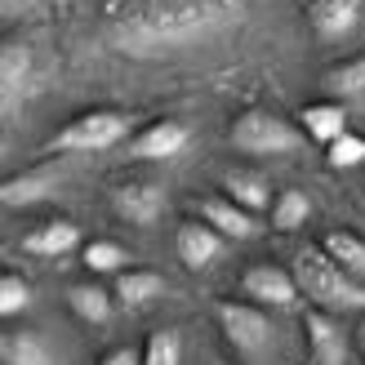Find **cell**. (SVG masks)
<instances>
[{
	"label": "cell",
	"instance_id": "1",
	"mask_svg": "<svg viewBox=\"0 0 365 365\" xmlns=\"http://www.w3.org/2000/svg\"><path fill=\"white\" fill-rule=\"evenodd\" d=\"M223 9L210 5V0H178V5L165 9H148V14H134L125 23L112 27V45L120 53H170L182 49L210 36L218 23H223Z\"/></svg>",
	"mask_w": 365,
	"mask_h": 365
},
{
	"label": "cell",
	"instance_id": "2",
	"mask_svg": "<svg viewBox=\"0 0 365 365\" xmlns=\"http://www.w3.org/2000/svg\"><path fill=\"white\" fill-rule=\"evenodd\" d=\"M294 281H299V294L321 312H365V285L352 281L321 245L303 250L294 259Z\"/></svg>",
	"mask_w": 365,
	"mask_h": 365
},
{
	"label": "cell",
	"instance_id": "3",
	"mask_svg": "<svg viewBox=\"0 0 365 365\" xmlns=\"http://www.w3.org/2000/svg\"><path fill=\"white\" fill-rule=\"evenodd\" d=\"M303 138L307 134L294 120H285L277 112H263V107L241 112L232 120V130H227V143L236 152H245V156H289V152L303 148Z\"/></svg>",
	"mask_w": 365,
	"mask_h": 365
},
{
	"label": "cell",
	"instance_id": "4",
	"mask_svg": "<svg viewBox=\"0 0 365 365\" xmlns=\"http://www.w3.org/2000/svg\"><path fill=\"white\" fill-rule=\"evenodd\" d=\"M130 138V116L112 112V107H94L76 120H67L58 134L49 138V152H107Z\"/></svg>",
	"mask_w": 365,
	"mask_h": 365
},
{
	"label": "cell",
	"instance_id": "5",
	"mask_svg": "<svg viewBox=\"0 0 365 365\" xmlns=\"http://www.w3.org/2000/svg\"><path fill=\"white\" fill-rule=\"evenodd\" d=\"M218 325H223V339L241 356H250V361H263L272 352V343H277L272 317H267V307H259V303H232V299L218 303Z\"/></svg>",
	"mask_w": 365,
	"mask_h": 365
},
{
	"label": "cell",
	"instance_id": "6",
	"mask_svg": "<svg viewBox=\"0 0 365 365\" xmlns=\"http://www.w3.org/2000/svg\"><path fill=\"white\" fill-rule=\"evenodd\" d=\"M170 196L156 178H130V182H116L112 187V210L134 227H152L160 214H165Z\"/></svg>",
	"mask_w": 365,
	"mask_h": 365
},
{
	"label": "cell",
	"instance_id": "7",
	"mask_svg": "<svg viewBox=\"0 0 365 365\" xmlns=\"http://www.w3.org/2000/svg\"><path fill=\"white\" fill-rule=\"evenodd\" d=\"M241 289H245V299L250 303H259V307H294L299 303V281H294V272H285L277 263H254L245 277H241Z\"/></svg>",
	"mask_w": 365,
	"mask_h": 365
},
{
	"label": "cell",
	"instance_id": "8",
	"mask_svg": "<svg viewBox=\"0 0 365 365\" xmlns=\"http://www.w3.org/2000/svg\"><path fill=\"white\" fill-rule=\"evenodd\" d=\"M200 223H210L223 241H254L263 227H259V214H250L241 210L236 200L227 196H210V200H200Z\"/></svg>",
	"mask_w": 365,
	"mask_h": 365
},
{
	"label": "cell",
	"instance_id": "9",
	"mask_svg": "<svg viewBox=\"0 0 365 365\" xmlns=\"http://www.w3.org/2000/svg\"><path fill=\"white\" fill-rule=\"evenodd\" d=\"M192 143V130L182 120H152L143 134L130 138V156L134 160H170Z\"/></svg>",
	"mask_w": 365,
	"mask_h": 365
},
{
	"label": "cell",
	"instance_id": "10",
	"mask_svg": "<svg viewBox=\"0 0 365 365\" xmlns=\"http://www.w3.org/2000/svg\"><path fill=\"white\" fill-rule=\"evenodd\" d=\"M174 250H178V263L187 267V272H205V267L218 263V254H223V236H218L210 223L192 218V223H182V227H178Z\"/></svg>",
	"mask_w": 365,
	"mask_h": 365
},
{
	"label": "cell",
	"instance_id": "11",
	"mask_svg": "<svg viewBox=\"0 0 365 365\" xmlns=\"http://www.w3.org/2000/svg\"><path fill=\"white\" fill-rule=\"evenodd\" d=\"M365 14V0H312L307 5V23L321 41H343V36H352L356 23Z\"/></svg>",
	"mask_w": 365,
	"mask_h": 365
},
{
	"label": "cell",
	"instance_id": "12",
	"mask_svg": "<svg viewBox=\"0 0 365 365\" xmlns=\"http://www.w3.org/2000/svg\"><path fill=\"white\" fill-rule=\"evenodd\" d=\"M76 245H81V227L71 218H49V223L23 236V254H36V259H63Z\"/></svg>",
	"mask_w": 365,
	"mask_h": 365
},
{
	"label": "cell",
	"instance_id": "13",
	"mask_svg": "<svg viewBox=\"0 0 365 365\" xmlns=\"http://www.w3.org/2000/svg\"><path fill=\"white\" fill-rule=\"evenodd\" d=\"M299 130L307 134V138H317V143H325L330 148L334 138H343L348 134V107L343 103H307L303 112H299Z\"/></svg>",
	"mask_w": 365,
	"mask_h": 365
},
{
	"label": "cell",
	"instance_id": "14",
	"mask_svg": "<svg viewBox=\"0 0 365 365\" xmlns=\"http://www.w3.org/2000/svg\"><path fill=\"white\" fill-rule=\"evenodd\" d=\"M223 192H227V200H236V205L250 210V214L277 205V200H272V182L259 170H227L223 174Z\"/></svg>",
	"mask_w": 365,
	"mask_h": 365
},
{
	"label": "cell",
	"instance_id": "15",
	"mask_svg": "<svg viewBox=\"0 0 365 365\" xmlns=\"http://www.w3.org/2000/svg\"><path fill=\"white\" fill-rule=\"evenodd\" d=\"M0 352H5V365H58V352L41 330H9Z\"/></svg>",
	"mask_w": 365,
	"mask_h": 365
},
{
	"label": "cell",
	"instance_id": "16",
	"mask_svg": "<svg viewBox=\"0 0 365 365\" xmlns=\"http://www.w3.org/2000/svg\"><path fill=\"white\" fill-rule=\"evenodd\" d=\"M165 289H170L165 277H160V272H148V267H130V272L116 277V299L125 307H152Z\"/></svg>",
	"mask_w": 365,
	"mask_h": 365
},
{
	"label": "cell",
	"instance_id": "17",
	"mask_svg": "<svg viewBox=\"0 0 365 365\" xmlns=\"http://www.w3.org/2000/svg\"><path fill=\"white\" fill-rule=\"evenodd\" d=\"M31 81V49L23 41H5L0 49V85H5V112H14L18 89H27Z\"/></svg>",
	"mask_w": 365,
	"mask_h": 365
},
{
	"label": "cell",
	"instance_id": "18",
	"mask_svg": "<svg viewBox=\"0 0 365 365\" xmlns=\"http://www.w3.org/2000/svg\"><path fill=\"white\" fill-rule=\"evenodd\" d=\"M53 187H58V174H53V170H27L18 178H5L0 200H5L9 210H18V205H36V200H45Z\"/></svg>",
	"mask_w": 365,
	"mask_h": 365
},
{
	"label": "cell",
	"instance_id": "19",
	"mask_svg": "<svg viewBox=\"0 0 365 365\" xmlns=\"http://www.w3.org/2000/svg\"><path fill=\"white\" fill-rule=\"evenodd\" d=\"M321 250L330 254V259L348 272L352 281L365 285V241H361L356 232H325V236H321Z\"/></svg>",
	"mask_w": 365,
	"mask_h": 365
},
{
	"label": "cell",
	"instance_id": "20",
	"mask_svg": "<svg viewBox=\"0 0 365 365\" xmlns=\"http://www.w3.org/2000/svg\"><path fill=\"white\" fill-rule=\"evenodd\" d=\"M303 325H307V339H312V348H317L321 365H343V334L334 330L330 312H321V307H312Z\"/></svg>",
	"mask_w": 365,
	"mask_h": 365
},
{
	"label": "cell",
	"instance_id": "21",
	"mask_svg": "<svg viewBox=\"0 0 365 365\" xmlns=\"http://www.w3.org/2000/svg\"><path fill=\"white\" fill-rule=\"evenodd\" d=\"M67 307L76 312L85 325H103L107 317H112V294L98 285H71L67 289Z\"/></svg>",
	"mask_w": 365,
	"mask_h": 365
},
{
	"label": "cell",
	"instance_id": "22",
	"mask_svg": "<svg viewBox=\"0 0 365 365\" xmlns=\"http://www.w3.org/2000/svg\"><path fill=\"white\" fill-rule=\"evenodd\" d=\"M307 218H312V200H307V192H299V187L277 192V205H272V227H277V232H299Z\"/></svg>",
	"mask_w": 365,
	"mask_h": 365
},
{
	"label": "cell",
	"instance_id": "23",
	"mask_svg": "<svg viewBox=\"0 0 365 365\" xmlns=\"http://www.w3.org/2000/svg\"><path fill=\"white\" fill-rule=\"evenodd\" d=\"M81 259L89 272H98V277H120V272H130V254H125V245L116 241H89L81 250Z\"/></svg>",
	"mask_w": 365,
	"mask_h": 365
},
{
	"label": "cell",
	"instance_id": "24",
	"mask_svg": "<svg viewBox=\"0 0 365 365\" xmlns=\"http://www.w3.org/2000/svg\"><path fill=\"white\" fill-rule=\"evenodd\" d=\"M325 89H334L339 98H356V94H365V53L325 71Z\"/></svg>",
	"mask_w": 365,
	"mask_h": 365
},
{
	"label": "cell",
	"instance_id": "25",
	"mask_svg": "<svg viewBox=\"0 0 365 365\" xmlns=\"http://www.w3.org/2000/svg\"><path fill=\"white\" fill-rule=\"evenodd\" d=\"M182 361V339L178 330H156L143 348V365H178Z\"/></svg>",
	"mask_w": 365,
	"mask_h": 365
},
{
	"label": "cell",
	"instance_id": "26",
	"mask_svg": "<svg viewBox=\"0 0 365 365\" xmlns=\"http://www.w3.org/2000/svg\"><path fill=\"white\" fill-rule=\"evenodd\" d=\"M31 307V285L18 277V272H5L0 277V317H18Z\"/></svg>",
	"mask_w": 365,
	"mask_h": 365
},
{
	"label": "cell",
	"instance_id": "27",
	"mask_svg": "<svg viewBox=\"0 0 365 365\" xmlns=\"http://www.w3.org/2000/svg\"><path fill=\"white\" fill-rule=\"evenodd\" d=\"M325 160H330L334 170H356V165H365V138H356V134L334 138L330 148H325Z\"/></svg>",
	"mask_w": 365,
	"mask_h": 365
},
{
	"label": "cell",
	"instance_id": "28",
	"mask_svg": "<svg viewBox=\"0 0 365 365\" xmlns=\"http://www.w3.org/2000/svg\"><path fill=\"white\" fill-rule=\"evenodd\" d=\"M98 365H143V356H138L134 348H112V352H107Z\"/></svg>",
	"mask_w": 365,
	"mask_h": 365
},
{
	"label": "cell",
	"instance_id": "29",
	"mask_svg": "<svg viewBox=\"0 0 365 365\" xmlns=\"http://www.w3.org/2000/svg\"><path fill=\"white\" fill-rule=\"evenodd\" d=\"M356 348H361V365H365V321L356 325Z\"/></svg>",
	"mask_w": 365,
	"mask_h": 365
},
{
	"label": "cell",
	"instance_id": "30",
	"mask_svg": "<svg viewBox=\"0 0 365 365\" xmlns=\"http://www.w3.org/2000/svg\"><path fill=\"white\" fill-rule=\"evenodd\" d=\"M214 365H232V361H214Z\"/></svg>",
	"mask_w": 365,
	"mask_h": 365
}]
</instances>
